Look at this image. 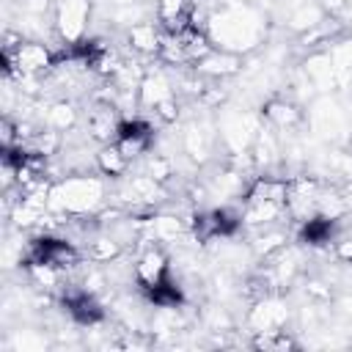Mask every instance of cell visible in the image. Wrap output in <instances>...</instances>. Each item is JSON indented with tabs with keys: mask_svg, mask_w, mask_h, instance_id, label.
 Returning a JSON list of instances; mask_svg holds the SVG:
<instances>
[{
	"mask_svg": "<svg viewBox=\"0 0 352 352\" xmlns=\"http://www.w3.org/2000/svg\"><path fill=\"white\" fill-rule=\"evenodd\" d=\"M206 36L217 50L248 55L264 41L267 19L248 3H226L206 16Z\"/></svg>",
	"mask_w": 352,
	"mask_h": 352,
	"instance_id": "obj_1",
	"label": "cell"
},
{
	"mask_svg": "<svg viewBox=\"0 0 352 352\" xmlns=\"http://www.w3.org/2000/svg\"><path fill=\"white\" fill-rule=\"evenodd\" d=\"M104 206V182L91 173H74L50 184V212L60 217L96 214Z\"/></svg>",
	"mask_w": 352,
	"mask_h": 352,
	"instance_id": "obj_2",
	"label": "cell"
},
{
	"mask_svg": "<svg viewBox=\"0 0 352 352\" xmlns=\"http://www.w3.org/2000/svg\"><path fill=\"white\" fill-rule=\"evenodd\" d=\"M55 30L63 44H77L85 38L91 19V0H52Z\"/></svg>",
	"mask_w": 352,
	"mask_h": 352,
	"instance_id": "obj_3",
	"label": "cell"
},
{
	"mask_svg": "<svg viewBox=\"0 0 352 352\" xmlns=\"http://www.w3.org/2000/svg\"><path fill=\"white\" fill-rule=\"evenodd\" d=\"M170 278V258L160 245H148L135 256V283L146 292Z\"/></svg>",
	"mask_w": 352,
	"mask_h": 352,
	"instance_id": "obj_4",
	"label": "cell"
},
{
	"mask_svg": "<svg viewBox=\"0 0 352 352\" xmlns=\"http://www.w3.org/2000/svg\"><path fill=\"white\" fill-rule=\"evenodd\" d=\"M121 121H124V116H121V110L113 102L96 99L91 104V110H85V135L91 140H99V143L116 140Z\"/></svg>",
	"mask_w": 352,
	"mask_h": 352,
	"instance_id": "obj_5",
	"label": "cell"
},
{
	"mask_svg": "<svg viewBox=\"0 0 352 352\" xmlns=\"http://www.w3.org/2000/svg\"><path fill=\"white\" fill-rule=\"evenodd\" d=\"M292 311L286 305V300H280L278 294H270L264 300H256L253 308L248 311V327L250 333H264V330H280L286 327Z\"/></svg>",
	"mask_w": 352,
	"mask_h": 352,
	"instance_id": "obj_6",
	"label": "cell"
},
{
	"mask_svg": "<svg viewBox=\"0 0 352 352\" xmlns=\"http://www.w3.org/2000/svg\"><path fill=\"white\" fill-rule=\"evenodd\" d=\"M157 25L168 36H179L195 25V3L192 0H157Z\"/></svg>",
	"mask_w": 352,
	"mask_h": 352,
	"instance_id": "obj_7",
	"label": "cell"
},
{
	"mask_svg": "<svg viewBox=\"0 0 352 352\" xmlns=\"http://www.w3.org/2000/svg\"><path fill=\"white\" fill-rule=\"evenodd\" d=\"M214 143H217V132L209 121H190L184 135H182V148L190 160L195 162H209L212 160V151H214Z\"/></svg>",
	"mask_w": 352,
	"mask_h": 352,
	"instance_id": "obj_8",
	"label": "cell"
},
{
	"mask_svg": "<svg viewBox=\"0 0 352 352\" xmlns=\"http://www.w3.org/2000/svg\"><path fill=\"white\" fill-rule=\"evenodd\" d=\"M311 126L324 138H336V135L346 132V113L338 102L322 96L311 107Z\"/></svg>",
	"mask_w": 352,
	"mask_h": 352,
	"instance_id": "obj_9",
	"label": "cell"
},
{
	"mask_svg": "<svg viewBox=\"0 0 352 352\" xmlns=\"http://www.w3.org/2000/svg\"><path fill=\"white\" fill-rule=\"evenodd\" d=\"M261 116L264 121L278 129V132H292L300 121H302V110L294 99H286V96H272L261 104Z\"/></svg>",
	"mask_w": 352,
	"mask_h": 352,
	"instance_id": "obj_10",
	"label": "cell"
},
{
	"mask_svg": "<svg viewBox=\"0 0 352 352\" xmlns=\"http://www.w3.org/2000/svg\"><path fill=\"white\" fill-rule=\"evenodd\" d=\"M201 77H212V80H223V77H231V74H239L242 72V55L236 52H228V50H212L206 58H201L195 66H192Z\"/></svg>",
	"mask_w": 352,
	"mask_h": 352,
	"instance_id": "obj_11",
	"label": "cell"
},
{
	"mask_svg": "<svg viewBox=\"0 0 352 352\" xmlns=\"http://www.w3.org/2000/svg\"><path fill=\"white\" fill-rule=\"evenodd\" d=\"M302 72H305V77L314 82V88H319V91L338 88V82H336V66H333L330 50L308 52V58H305V63H302Z\"/></svg>",
	"mask_w": 352,
	"mask_h": 352,
	"instance_id": "obj_12",
	"label": "cell"
},
{
	"mask_svg": "<svg viewBox=\"0 0 352 352\" xmlns=\"http://www.w3.org/2000/svg\"><path fill=\"white\" fill-rule=\"evenodd\" d=\"M138 96H140V107H154L168 96H176L173 82L165 77L162 69H146L140 85H138Z\"/></svg>",
	"mask_w": 352,
	"mask_h": 352,
	"instance_id": "obj_13",
	"label": "cell"
},
{
	"mask_svg": "<svg viewBox=\"0 0 352 352\" xmlns=\"http://www.w3.org/2000/svg\"><path fill=\"white\" fill-rule=\"evenodd\" d=\"M162 28L157 22H138L126 30V41L132 47V52L138 55H160V47H162Z\"/></svg>",
	"mask_w": 352,
	"mask_h": 352,
	"instance_id": "obj_14",
	"label": "cell"
},
{
	"mask_svg": "<svg viewBox=\"0 0 352 352\" xmlns=\"http://www.w3.org/2000/svg\"><path fill=\"white\" fill-rule=\"evenodd\" d=\"M286 242H289V234H286V231H283L278 223H272V226H261V228H253L248 248H250V253H253V256L261 261V258L272 256L275 250H280Z\"/></svg>",
	"mask_w": 352,
	"mask_h": 352,
	"instance_id": "obj_15",
	"label": "cell"
},
{
	"mask_svg": "<svg viewBox=\"0 0 352 352\" xmlns=\"http://www.w3.org/2000/svg\"><path fill=\"white\" fill-rule=\"evenodd\" d=\"M250 154H253L256 168H264V170L280 162V140H278V135H275V129L270 124L258 129V135H256V140L250 146Z\"/></svg>",
	"mask_w": 352,
	"mask_h": 352,
	"instance_id": "obj_16",
	"label": "cell"
},
{
	"mask_svg": "<svg viewBox=\"0 0 352 352\" xmlns=\"http://www.w3.org/2000/svg\"><path fill=\"white\" fill-rule=\"evenodd\" d=\"M151 234L160 245H173L190 234V223L182 214H154L151 217Z\"/></svg>",
	"mask_w": 352,
	"mask_h": 352,
	"instance_id": "obj_17",
	"label": "cell"
},
{
	"mask_svg": "<svg viewBox=\"0 0 352 352\" xmlns=\"http://www.w3.org/2000/svg\"><path fill=\"white\" fill-rule=\"evenodd\" d=\"M85 256H88L94 264H107V261L124 256V245H121L116 236H110L107 231H99V234H94V236L85 242Z\"/></svg>",
	"mask_w": 352,
	"mask_h": 352,
	"instance_id": "obj_18",
	"label": "cell"
},
{
	"mask_svg": "<svg viewBox=\"0 0 352 352\" xmlns=\"http://www.w3.org/2000/svg\"><path fill=\"white\" fill-rule=\"evenodd\" d=\"M324 19H327V14H324L322 3L305 0L300 8H294V11L286 16V28H289V30H294V33L300 36V33H305V30L316 28V25H319V22H324Z\"/></svg>",
	"mask_w": 352,
	"mask_h": 352,
	"instance_id": "obj_19",
	"label": "cell"
},
{
	"mask_svg": "<svg viewBox=\"0 0 352 352\" xmlns=\"http://www.w3.org/2000/svg\"><path fill=\"white\" fill-rule=\"evenodd\" d=\"M94 157H96V170H99L102 176H107V179H121V176L126 173V168H129V160L118 151L116 143L102 146Z\"/></svg>",
	"mask_w": 352,
	"mask_h": 352,
	"instance_id": "obj_20",
	"label": "cell"
},
{
	"mask_svg": "<svg viewBox=\"0 0 352 352\" xmlns=\"http://www.w3.org/2000/svg\"><path fill=\"white\" fill-rule=\"evenodd\" d=\"M44 110H47L44 113V126H50V129L66 132V129H72L77 124V110H74V104L69 99H55Z\"/></svg>",
	"mask_w": 352,
	"mask_h": 352,
	"instance_id": "obj_21",
	"label": "cell"
},
{
	"mask_svg": "<svg viewBox=\"0 0 352 352\" xmlns=\"http://www.w3.org/2000/svg\"><path fill=\"white\" fill-rule=\"evenodd\" d=\"M250 346H256V349H264V352H286V349H297L300 346V341L286 330V327H280V330H264V333H253V341H250Z\"/></svg>",
	"mask_w": 352,
	"mask_h": 352,
	"instance_id": "obj_22",
	"label": "cell"
},
{
	"mask_svg": "<svg viewBox=\"0 0 352 352\" xmlns=\"http://www.w3.org/2000/svg\"><path fill=\"white\" fill-rule=\"evenodd\" d=\"M146 173H148L151 179H157L160 184H168L170 176H173V160L165 157V154H151V157L146 160Z\"/></svg>",
	"mask_w": 352,
	"mask_h": 352,
	"instance_id": "obj_23",
	"label": "cell"
},
{
	"mask_svg": "<svg viewBox=\"0 0 352 352\" xmlns=\"http://www.w3.org/2000/svg\"><path fill=\"white\" fill-rule=\"evenodd\" d=\"M151 110H154V118H160V124H176L182 104H179L176 96H168V99H162L160 104H154Z\"/></svg>",
	"mask_w": 352,
	"mask_h": 352,
	"instance_id": "obj_24",
	"label": "cell"
},
{
	"mask_svg": "<svg viewBox=\"0 0 352 352\" xmlns=\"http://www.w3.org/2000/svg\"><path fill=\"white\" fill-rule=\"evenodd\" d=\"M44 346H47V341L41 336H36L33 330H28V333L19 330L11 341V349H44Z\"/></svg>",
	"mask_w": 352,
	"mask_h": 352,
	"instance_id": "obj_25",
	"label": "cell"
},
{
	"mask_svg": "<svg viewBox=\"0 0 352 352\" xmlns=\"http://www.w3.org/2000/svg\"><path fill=\"white\" fill-rule=\"evenodd\" d=\"M319 3H322V8H324V14H327V16L341 19V14L349 8V3H352V0H319Z\"/></svg>",
	"mask_w": 352,
	"mask_h": 352,
	"instance_id": "obj_26",
	"label": "cell"
},
{
	"mask_svg": "<svg viewBox=\"0 0 352 352\" xmlns=\"http://www.w3.org/2000/svg\"><path fill=\"white\" fill-rule=\"evenodd\" d=\"M338 319H341L346 327H352V297L338 300Z\"/></svg>",
	"mask_w": 352,
	"mask_h": 352,
	"instance_id": "obj_27",
	"label": "cell"
},
{
	"mask_svg": "<svg viewBox=\"0 0 352 352\" xmlns=\"http://www.w3.org/2000/svg\"><path fill=\"white\" fill-rule=\"evenodd\" d=\"M110 3H116V6H132V3H140V0H110Z\"/></svg>",
	"mask_w": 352,
	"mask_h": 352,
	"instance_id": "obj_28",
	"label": "cell"
}]
</instances>
